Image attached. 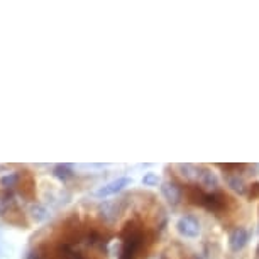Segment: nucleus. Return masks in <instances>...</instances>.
I'll use <instances>...</instances> for the list:
<instances>
[{"mask_svg": "<svg viewBox=\"0 0 259 259\" xmlns=\"http://www.w3.org/2000/svg\"><path fill=\"white\" fill-rule=\"evenodd\" d=\"M177 231L180 232V236H183V237H188V239L197 237L200 234L198 219L193 217V215H183L177 222Z\"/></svg>", "mask_w": 259, "mask_h": 259, "instance_id": "1", "label": "nucleus"}, {"mask_svg": "<svg viewBox=\"0 0 259 259\" xmlns=\"http://www.w3.org/2000/svg\"><path fill=\"white\" fill-rule=\"evenodd\" d=\"M141 244H143V236H141V232H138V231L131 232L129 237L124 241L120 259H134L136 254H138V251L141 249Z\"/></svg>", "mask_w": 259, "mask_h": 259, "instance_id": "2", "label": "nucleus"}, {"mask_svg": "<svg viewBox=\"0 0 259 259\" xmlns=\"http://www.w3.org/2000/svg\"><path fill=\"white\" fill-rule=\"evenodd\" d=\"M247 242H249V231L244 227L234 229L231 232V236H229V247H231V251L234 252L242 251V249L247 246Z\"/></svg>", "mask_w": 259, "mask_h": 259, "instance_id": "3", "label": "nucleus"}, {"mask_svg": "<svg viewBox=\"0 0 259 259\" xmlns=\"http://www.w3.org/2000/svg\"><path fill=\"white\" fill-rule=\"evenodd\" d=\"M127 185H131V178H125V177H122V178H117L114 180V182H110V183H107L104 185L102 188L97 190V197H110V195H115L117 192H120V190H124Z\"/></svg>", "mask_w": 259, "mask_h": 259, "instance_id": "4", "label": "nucleus"}, {"mask_svg": "<svg viewBox=\"0 0 259 259\" xmlns=\"http://www.w3.org/2000/svg\"><path fill=\"white\" fill-rule=\"evenodd\" d=\"M161 193H163V197L168 200L171 205H178L180 198H182V190L173 182H164L161 185Z\"/></svg>", "mask_w": 259, "mask_h": 259, "instance_id": "5", "label": "nucleus"}, {"mask_svg": "<svg viewBox=\"0 0 259 259\" xmlns=\"http://www.w3.org/2000/svg\"><path fill=\"white\" fill-rule=\"evenodd\" d=\"M198 180L200 183L203 185L205 188H217L219 187V180H217V175L210 169H198Z\"/></svg>", "mask_w": 259, "mask_h": 259, "instance_id": "6", "label": "nucleus"}, {"mask_svg": "<svg viewBox=\"0 0 259 259\" xmlns=\"http://www.w3.org/2000/svg\"><path fill=\"white\" fill-rule=\"evenodd\" d=\"M21 178H22L21 173H9L6 177L0 178V187L6 190L7 193H11L14 187H17V183L21 182Z\"/></svg>", "mask_w": 259, "mask_h": 259, "instance_id": "7", "label": "nucleus"}, {"mask_svg": "<svg viewBox=\"0 0 259 259\" xmlns=\"http://www.w3.org/2000/svg\"><path fill=\"white\" fill-rule=\"evenodd\" d=\"M53 175L60 180V182H68V180H71L73 178V171H71V168L68 164H58V166H55V169H53Z\"/></svg>", "mask_w": 259, "mask_h": 259, "instance_id": "8", "label": "nucleus"}, {"mask_svg": "<svg viewBox=\"0 0 259 259\" xmlns=\"http://www.w3.org/2000/svg\"><path fill=\"white\" fill-rule=\"evenodd\" d=\"M177 169L185 180H195L198 178V169L193 164H177Z\"/></svg>", "mask_w": 259, "mask_h": 259, "instance_id": "9", "label": "nucleus"}, {"mask_svg": "<svg viewBox=\"0 0 259 259\" xmlns=\"http://www.w3.org/2000/svg\"><path fill=\"white\" fill-rule=\"evenodd\" d=\"M227 185L234 190V192H237L239 195L246 193V183H244L242 178H239V175H236V177H229Z\"/></svg>", "mask_w": 259, "mask_h": 259, "instance_id": "10", "label": "nucleus"}, {"mask_svg": "<svg viewBox=\"0 0 259 259\" xmlns=\"http://www.w3.org/2000/svg\"><path fill=\"white\" fill-rule=\"evenodd\" d=\"M158 182H159V177L156 173H146L143 178V183L146 187H154V185H158Z\"/></svg>", "mask_w": 259, "mask_h": 259, "instance_id": "11", "label": "nucleus"}]
</instances>
